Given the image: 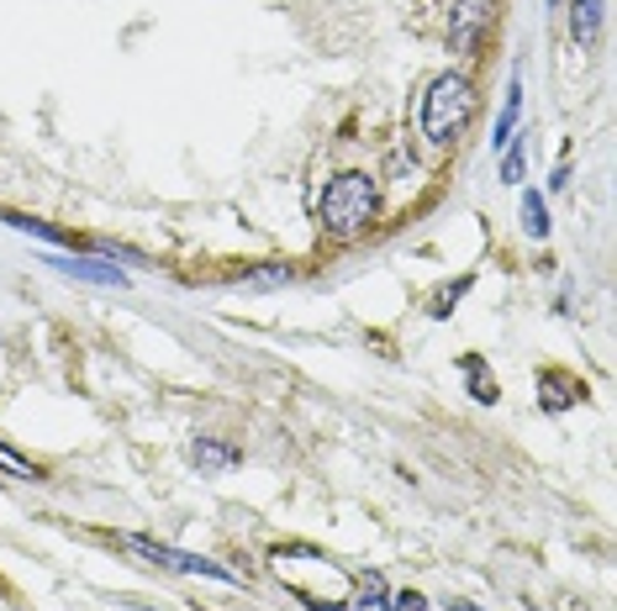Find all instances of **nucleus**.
I'll return each instance as SVG.
<instances>
[{
	"instance_id": "1",
	"label": "nucleus",
	"mask_w": 617,
	"mask_h": 611,
	"mask_svg": "<svg viewBox=\"0 0 617 611\" xmlns=\"http://www.w3.org/2000/svg\"><path fill=\"white\" fill-rule=\"evenodd\" d=\"M380 216V180L364 174V169H343L332 174L322 195H317V227L332 237V243H354L375 227Z\"/></svg>"
},
{
	"instance_id": "2",
	"label": "nucleus",
	"mask_w": 617,
	"mask_h": 611,
	"mask_svg": "<svg viewBox=\"0 0 617 611\" xmlns=\"http://www.w3.org/2000/svg\"><path fill=\"white\" fill-rule=\"evenodd\" d=\"M475 106H480V95H475V79L459 69H444L433 85L423 90V138L433 148H454L459 132L475 121Z\"/></svg>"
},
{
	"instance_id": "3",
	"label": "nucleus",
	"mask_w": 617,
	"mask_h": 611,
	"mask_svg": "<svg viewBox=\"0 0 617 611\" xmlns=\"http://www.w3.org/2000/svg\"><path fill=\"white\" fill-rule=\"evenodd\" d=\"M121 548L142 554V559H148L153 569H174V575H201V580H222V586H237V575H233L227 565H216V559H201V554H180V548L142 538V533H121Z\"/></svg>"
},
{
	"instance_id": "4",
	"label": "nucleus",
	"mask_w": 617,
	"mask_h": 611,
	"mask_svg": "<svg viewBox=\"0 0 617 611\" xmlns=\"http://www.w3.org/2000/svg\"><path fill=\"white\" fill-rule=\"evenodd\" d=\"M497 26V0H454L449 11V47L459 58H475Z\"/></svg>"
},
{
	"instance_id": "5",
	"label": "nucleus",
	"mask_w": 617,
	"mask_h": 611,
	"mask_svg": "<svg viewBox=\"0 0 617 611\" xmlns=\"http://www.w3.org/2000/svg\"><path fill=\"white\" fill-rule=\"evenodd\" d=\"M586 400V379L570 375V369H539V406H544L549 417H560L570 406H581Z\"/></svg>"
},
{
	"instance_id": "6",
	"label": "nucleus",
	"mask_w": 617,
	"mask_h": 611,
	"mask_svg": "<svg viewBox=\"0 0 617 611\" xmlns=\"http://www.w3.org/2000/svg\"><path fill=\"white\" fill-rule=\"evenodd\" d=\"M47 264H53L58 275H70V280H85V285H106V290H121V285H127V275H121L117 264L91 259V254H53Z\"/></svg>"
},
{
	"instance_id": "7",
	"label": "nucleus",
	"mask_w": 617,
	"mask_h": 611,
	"mask_svg": "<svg viewBox=\"0 0 617 611\" xmlns=\"http://www.w3.org/2000/svg\"><path fill=\"white\" fill-rule=\"evenodd\" d=\"M190 464L201 474H227L243 464V448L222 443V438H195V443H190Z\"/></svg>"
},
{
	"instance_id": "8",
	"label": "nucleus",
	"mask_w": 617,
	"mask_h": 611,
	"mask_svg": "<svg viewBox=\"0 0 617 611\" xmlns=\"http://www.w3.org/2000/svg\"><path fill=\"white\" fill-rule=\"evenodd\" d=\"M518 121H522V79L512 74V85H507V106H501L497 127H491V153H501L507 142L518 138Z\"/></svg>"
},
{
	"instance_id": "9",
	"label": "nucleus",
	"mask_w": 617,
	"mask_h": 611,
	"mask_svg": "<svg viewBox=\"0 0 617 611\" xmlns=\"http://www.w3.org/2000/svg\"><path fill=\"white\" fill-rule=\"evenodd\" d=\"M459 375L470 379V396L480 400V406H497L501 400V385H497V375L486 369V358H480V353H465V358H459Z\"/></svg>"
},
{
	"instance_id": "10",
	"label": "nucleus",
	"mask_w": 617,
	"mask_h": 611,
	"mask_svg": "<svg viewBox=\"0 0 617 611\" xmlns=\"http://www.w3.org/2000/svg\"><path fill=\"white\" fill-rule=\"evenodd\" d=\"M596 32H602V0H570V37L592 47Z\"/></svg>"
},
{
	"instance_id": "11",
	"label": "nucleus",
	"mask_w": 617,
	"mask_h": 611,
	"mask_svg": "<svg viewBox=\"0 0 617 611\" xmlns=\"http://www.w3.org/2000/svg\"><path fill=\"white\" fill-rule=\"evenodd\" d=\"M349 601H354V611H385V607H391V586H385V575H380V569L359 575Z\"/></svg>"
},
{
	"instance_id": "12",
	"label": "nucleus",
	"mask_w": 617,
	"mask_h": 611,
	"mask_svg": "<svg viewBox=\"0 0 617 611\" xmlns=\"http://www.w3.org/2000/svg\"><path fill=\"white\" fill-rule=\"evenodd\" d=\"M470 290H475V275H459V280L438 285V290H433V301H427V317H438V322H444V317H454V306L465 301Z\"/></svg>"
},
{
	"instance_id": "13",
	"label": "nucleus",
	"mask_w": 617,
	"mask_h": 611,
	"mask_svg": "<svg viewBox=\"0 0 617 611\" xmlns=\"http://www.w3.org/2000/svg\"><path fill=\"white\" fill-rule=\"evenodd\" d=\"M522 233L533 237V243H544V237L554 233V222H549V201L539 195V190H528V195H522Z\"/></svg>"
},
{
	"instance_id": "14",
	"label": "nucleus",
	"mask_w": 617,
	"mask_h": 611,
	"mask_svg": "<svg viewBox=\"0 0 617 611\" xmlns=\"http://www.w3.org/2000/svg\"><path fill=\"white\" fill-rule=\"evenodd\" d=\"M0 222H6V227H17V233L43 237V243H53V248H79L70 233H58V227H47V222H32V216H22V212H0Z\"/></svg>"
},
{
	"instance_id": "15",
	"label": "nucleus",
	"mask_w": 617,
	"mask_h": 611,
	"mask_svg": "<svg viewBox=\"0 0 617 611\" xmlns=\"http://www.w3.org/2000/svg\"><path fill=\"white\" fill-rule=\"evenodd\" d=\"M522 169H528V148H522V138H512L507 148H501V169H497V180H501V185H518Z\"/></svg>"
},
{
	"instance_id": "16",
	"label": "nucleus",
	"mask_w": 617,
	"mask_h": 611,
	"mask_svg": "<svg viewBox=\"0 0 617 611\" xmlns=\"http://www.w3.org/2000/svg\"><path fill=\"white\" fill-rule=\"evenodd\" d=\"M296 280V269L290 264H269V269H248L237 285H248V290H269V285H290Z\"/></svg>"
},
{
	"instance_id": "17",
	"label": "nucleus",
	"mask_w": 617,
	"mask_h": 611,
	"mask_svg": "<svg viewBox=\"0 0 617 611\" xmlns=\"http://www.w3.org/2000/svg\"><path fill=\"white\" fill-rule=\"evenodd\" d=\"M385 611H433V601H427L423 590H391V607Z\"/></svg>"
},
{
	"instance_id": "18",
	"label": "nucleus",
	"mask_w": 617,
	"mask_h": 611,
	"mask_svg": "<svg viewBox=\"0 0 617 611\" xmlns=\"http://www.w3.org/2000/svg\"><path fill=\"white\" fill-rule=\"evenodd\" d=\"M0 464H6V470L17 474V480H43V470H38V464H26L22 453H11L6 443H0Z\"/></svg>"
},
{
	"instance_id": "19",
	"label": "nucleus",
	"mask_w": 617,
	"mask_h": 611,
	"mask_svg": "<svg viewBox=\"0 0 617 611\" xmlns=\"http://www.w3.org/2000/svg\"><path fill=\"white\" fill-rule=\"evenodd\" d=\"M549 190H570V164L554 169V180H549Z\"/></svg>"
},
{
	"instance_id": "20",
	"label": "nucleus",
	"mask_w": 617,
	"mask_h": 611,
	"mask_svg": "<svg viewBox=\"0 0 617 611\" xmlns=\"http://www.w3.org/2000/svg\"><path fill=\"white\" fill-rule=\"evenodd\" d=\"M449 611H486V607H475V601H449Z\"/></svg>"
},
{
	"instance_id": "21",
	"label": "nucleus",
	"mask_w": 617,
	"mask_h": 611,
	"mask_svg": "<svg viewBox=\"0 0 617 611\" xmlns=\"http://www.w3.org/2000/svg\"><path fill=\"white\" fill-rule=\"evenodd\" d=\"M549 6H560V0H549Z\"/></svg>"
}]
</instances>
